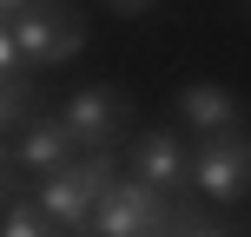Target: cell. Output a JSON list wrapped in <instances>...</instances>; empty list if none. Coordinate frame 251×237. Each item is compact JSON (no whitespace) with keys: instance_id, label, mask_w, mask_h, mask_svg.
I'll return each instance as SVG.
<instances>
[{"instance_id":"cell-9","label":"cell","mask_w":251,"mask_h":237,"mask_svg":"<svg viewBox=\"0 0 251 237\" xmlns=\"http://www.w3.org/2000/svg\"><path fill=\"white\" fill-rule=\"evenodd\" d=\"M0 125H7V138L13 132H26V125L40 119V86H33V73H7V92H0Z\"/></svg>"},{"instance_id":"cell-11","label":"cell","mask_w":251,"mask_h":237,"mask_svg":"<svg viewBox=\"0 0 251 237\" xmlns=\"http://www.w3.org/2000/svg\"><path fill=\"white\" fill-rule=\"evenodd\" d=\"M26 7H33V0H0V13H7V20H13V13H26Z\"/></svg>"},{"instance_id":"cell-5","label":"cell","mask_w":251,"mask_h":237,"mask_svg":"<svg viewBox=\"0 0 251 237\" xmlns=\"http://www.w3.org/2000/svg\"><path fill=\"white\" fill-rule=\"evenodd\" d=\"M60 119L73 125L79 145H119V138H126V119H132V106H126L113 86H86V92H73V99H66Z\"/></svg>"},{"instance_id":"cell-2","label":"cell","mask_w":251,"mask_h":237,"mask_svg":"<svg viewBox=\"0 0 251 237\" xmlns=\"http://www.w3.org/2000/svg\"><path fill=\"white\" fill-rule=\"evenodd\" d=\"M13 40H20V53H26V66H40V73H47V66H66L79 53V13L66 7V0H33V7L26 13H13Z\"/></svg>"},{"instance_id":"cell-8","label":"cell","mask_w":251,"mask_h":237,"mask_svg":"<svg viewBox=\"0 0 251 237\" xmlns=\"http://www.w3.org/2000/svg\"><path fill=\"white\" fill-rule=\"evenodd\" d=\"M178 119H185L192 132H231L245 112H238V99H231L225 86H205V79H199V86L178 92Z\"/></svg>"},{"instance_id":"cell-7","label":"cell","mask_w":251,"mask_h":237,"mask_svg":"<svg viewBox=\"0 0 251 237\" xmlns=\"http://www.w3.org/2000/svg\"><path fill=\"white\" fill-rule=\"evenodd\" d=\"M132 172L139 178H152L159 191H192V151L178 145V132H165V125H152V132H139L132 138Z\"/></svg>"},{"instance_id":"cell-3","label":"cell","mask_w":251,"mask_h":237,"mask_svg":"<svg viewBox=\"0 0 251 237\" xmlns=\"http://www.w3.org/2000/svg\"><path fill=\"white\" fill-rule=\"evenodd\" d=\"M172 217V191H159L152 178H119L100 204H93V231L100 237H139V231H165Z\"/></svg>"},{"instance_id":"cell-6","label":"cell","mask_w":251,"mask_h":237,"mask_svg":"<svg viewBox=\"0 0 251 237\" xmlns=\"http://www.w3.org/2000/svg\"><path fill=\"white\" fill-rule=\"evenodd\" d=\"M33 191H40V204L53 211L60 231H93V204H100V191H93L86 172H79V158L60 165V172H47V178H33Z\"/></svg>"},{"instance_id":"cell-10","label":"cell","mask_w":251,"mask_h":237,"mask_svg":"<svg viewBox=\"0 0 251 237\" xmlns=\"http://www.w3.org/2000/svg\"><path fill=\"white\" fill-rule=\"evenodd\" d=\"M106 7H113V13H132V20H139V13H152L159 0H106Z\"/></svg>"},{"instance_id":"cell-1","label":"cell","mask_w":251,"mask_h":237,"mask_svg":"<svg viewBox=\"0 0 251 237\" xmlns=\"http://www.w3.org/2000/svg\"><path fill=\"white\" fill-rule=\"evenodd\" d=\"M192 191L218 204H238L251 198V132H205V145L192 151Z\"/></svg>"},{"instance_id":"cell-4","label":"cell","mask_w":251,"mask_h":237,"mask_svg":"<svg viewBox=\"0 0 251 237\" xmlns=\"http://www.w3.org/2000/svg\"><path fill=\"white\" fill-rule=\"evenodd\" d=\"M73 151H79V138L66 119H33L26 132H13L7 138V198L20 191V178H47L60 165H73Z\"/></svg>"}]
</instances>
